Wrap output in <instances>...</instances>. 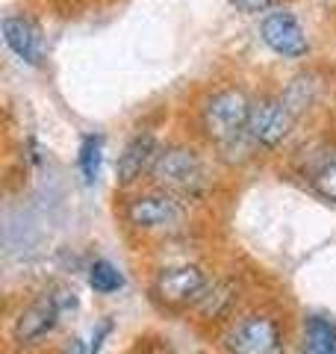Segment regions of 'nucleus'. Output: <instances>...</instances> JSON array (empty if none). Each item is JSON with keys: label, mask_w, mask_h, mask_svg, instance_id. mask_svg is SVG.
<instances>
[{"label": "nucleus", "mask_w": 336, "mask_h": 354, "mask_svg": "<svg viewBox=\"0 0 336 354\" xmlns=\"http://www.w3.org/2000/svg\"><path fill=\"white\" fill-rule=\"evenodd\" d=\"M151 177L156 180V186H162V192L192 195L198 186L204 183V162H200V157L192 148L171 145V148H162L156 153Z\"/></svg>", "instance_id": "nucleus-3"}, {"label": "nucleus", "mask_w": 336, "mask_h": 354, "mask_svg": "<svg viewBox=\"0 0 336 354\" xmlns=\"http://www.w3.org/2000/svg\"><path fill=\"white\" fill-rule=\"evenodd\" d=\"M207 286H209L207 274L200 272L198 266L183 263V266H168V269L156 272L151 292L160 304L180 310V307H192V304L198 307V301L207 292Z\"/></svg>", "instance_id": "nucleus-4"}, {"label": "nucleus", "mask_w": 336, "mask_h": 354, "mask_svg": "<svg viewBox=\"0 0 336 354\" xmlns=\"http://www.w3.org/2000/svg\"><path fill=\"white\" fill-rule=\"evenodd\" d=\"M260 36L277 57H286V59H298L310 50V41L301 21L292 12H286V9H274V12H268L263 18Z\"/></svg>", "instance_id": "nucleus-6"}, {"label": "nucleus", "mask_w": 336, "mask_h": 354, "mask_svg": "<svg viewBox=\"0 0 336 354\" xmlns=\"http://www.w3.org/2000/svg\"><path fill=\"white\" fill-rule=\"evenodd\" d=\"M88 286H92L97 295H112L124 286V274L109 260H95L88 266Z\"/></svg>", "instance_id": "nucleus-13"}, {"label": "nucleus", "mask_w": 336, "mask_h": 354, "mask_svg": "<svg viewBox=\"0 0 336 354\" xmlns=\"http://www.w3.org/2000/svg\"><path fill=\"white\" fill-rule=\"evenodd\" d=\"M100 157H104V139H100V136H83L77 165H80V174H83L86 183H95L97 180V174H100Z\"/></svg>", "instance_id": "nucleus-14"}, {"label": "nucleus", "mask_w": 336, "mask_h": 354, "mask_svg": "<svg viewBox=\"0 0 336 354\" xmlns=\"http://www.w3.org/2000/svg\"><path fill=\"white\" fill-rule=\"evenodd\" d=\"M301 354H336V322L330 316L310 313L304 319Z\"/></svg>", "instance_id": "nucleus-11"}, {"label": "nucleus", "mask_w": 336, "mask_h": 354, "mask_svg": "<svg viewBox=\"0 0 336 354\" xmlns=\"http://www.w3.org/2000/svg\"><path fill=\"white\" fill-rule=\"evenodd\" d=\"M156 153H160V148H156V139L151 136V133H136L124 151L118 153V165H115V174H118V183H133L139 180L142 171L153 169V160Z\"/></svg>", "instance_id": "nucleus-9"}, {"label": "nucleus", "mask_w": 336, "mask_h": 354, "mask_svg": "<svg viewBox=\"0 0 336 354\" xmlns=\"http://www.w3.org/2000/svg\"><path fill=\"white\" fill-rule=\"evenodd\" d=\"M312 189H316L324 201L336 204V153H330V157L312 171Z\"/></svg>", "instance_id": "nucleus-15"}, {"label": "nucleus", "mask_w": 336, "mask_h": 354, "mask_svg": "<svg viewBox=\"0 0 336 354\" xmlns=\"http://www.w3.org/2000/svg\"><path fill=\"white\" fill-rule=\"evenodd\" d=\"M233 301H236V295H233L230 283H209L204 298L198 301V313L204 319H221L230 313Z\"/></svg>", "instance_id": "nucleus-12"}, {"label": "nucleus", "mask_w": 336, "mask_h": 354, "mask_svg": "<svg viewBox=\"0 0 336 354\" xmlns=\"http://www.w3.org/2000/svg\"><path fill=\"white\" fill-rule=\"evenodd\" d=\"M295 124V113L289 109L286 97L277 95H263L251 104V118H248V136L263 148L280 145L289 130Z\"/></svg>", "instance_id": "nucleus-5"}, {"label": "nucleus", "mask_w": 336, "mask_h": 354, "mask_svg": "<svg viewBox=\"0 0 336 354\" xmlns=\"http://www.w3.org/2000/svg\"><path fill=\"white\" fill-rule=\"evenodd\" d=\"M112 334V322L109 319H100V322L92 328V339H88V354H100V348H104L106 337Z\"/></svg>", "instance_id": "nucleus-16"}, {"label": "nucleus", "mask_w": 336, "mask_h": 354, "mask_svg": "<svg viewBox=\"0 0 336 354\" xmlns=\"http://www.w3.org/2000/svg\"><path fill=\"white\" fill-rule=\"evenodd\" d=\"M3 39L6 44L12 48V53L27 62V65H39L41 59V50H39V32L36 27L30 24V21L24 15H3Z\"/></svg>", "instance_id": "nucleus-10"}, {"label": "nucleus", "mask_w": 336, "mask_h": 354, "mask_svg": "<svg viewBox=\"0 0 336 354\" xmlns=\"http://www.w3.org/2000/svg\"><path fill=\"white\" fill-rule=\"evenodd\" d=\"M177 216H180V204H177V198L171 192H142V195H133L124 204L127 225L142 230L165 227Z\"/></svg>", "instance_id": "nucleus-7"}, {"label": "nucleus", "mask_w": 336, "mask_h": 354, "mask_svg": "<svg viewBox=\"0 0 336 354\" xmlns=\"http://www.w3.org/2000/svg\"><path fill=\"white\" fill-rule=\"evenodd\" d=\"M59 307H56L50 290L41 292L39 298H32V301L21 310L15 325H12V337L15 342H21V346H30V342H39L41 337H48L50 330L59 325Z\"/></svg>", "instance_id": "nucleus-8"}, {"label": "nucleus", "mask_w": 336, "mask_h": 354, "mask_svg": "<svg viewBox=\"0 0 336 354\" xmlns=\"http://www.w3.org/2000/svg\"><path fill=\"white\" fill-rule=\"evenodd\" d=\"M236 9H242V12H263V9H268L274 3V0H230Z\"/></svg>", "instance_id": "nucleus-17"}, {"label": "nucleus", "mask_w": 336, "mask_h": 354, "mask_svg": "<svg viewBox=\"0 0 336 354\" xmlns=\"http://www.w3.org/2000/svg\"><path fill=\"white\" fill-rule=\"evenodd\" d=\"M251 97L236 86L218 88L212 92L204 106H200V124L212 142H230L236 139L242 130H248L251 118Z\"/></svg>", "instance_id": "nucleus-1"}, {"label": "nucleus", "mask_w": 336, "mask_h": 354, "mask_svg": "<svg viewBox=\"0 0 336 354\" xmlns=\"http://www.w3.org/2000/svg\"><path fill=\"white\" fill-rule=\"evenodd\" d=\"M221 346L227 354H286V337L274 316L248 313L230 322Z\"/></svg>", "instance_id": "nucleus-2"}]
</instances>
